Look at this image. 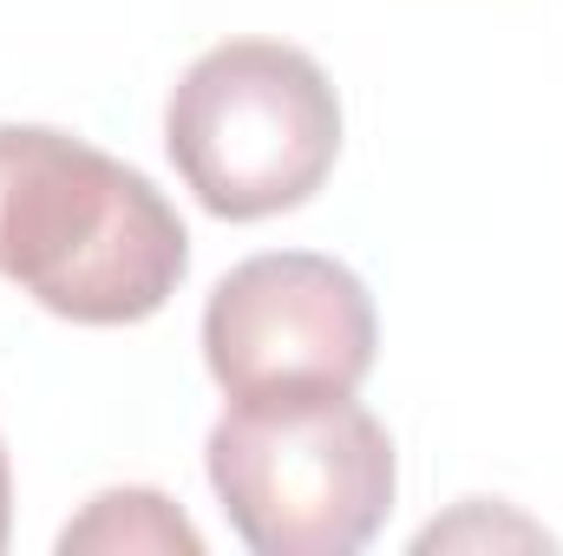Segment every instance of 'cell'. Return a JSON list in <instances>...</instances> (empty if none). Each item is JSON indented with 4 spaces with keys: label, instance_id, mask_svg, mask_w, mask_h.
Segmentation results:
<instances>
[{
    "label": "cell",
    "instance_id": "obj_1",
    "mask_svg": "<svg viewBox=\"0 0 563 556\" xmlns=\"http://www.w3.org/2000/svg\"><path fill=\"white\" fill-rule=\"evenodd\" d=\"M0 276L59 321L132 327L190 276V236L125 157L53 125H0Z\"/></svg>",
    "mask_w": 563,
    "mask_h": 556
},
{
    "label": "cell",
    "instance_id": "obj_2",
    "mask_svg": "<svg viewBox=\"0 0 563 556\" xmlns=\"http://www.w3.org/2000/svg\"><path fill=\"white\" fill-rule=\"evenodd\" d=\"M210 491L256 556H354L394 511V438L354 393L230 400L210 425Z\"/></svg>",
    "mask_w": 563,
    "mask_h": 556
},
{
    "label": "cell",
    "instance_id": "obj_3",
    "mask_svg": "<svg viewBox=\"0 0 563 556\" xmlns=\"http://www.w3.org/2000/svg\"><path fill=\"white\" fill-rule=\"evenodd\" d=\"M164 151L223 223L301 210L341 157V99L288 40H223L190 59L164 105Z\"/></svg>",
    "mask_w": 563,
    "mask_h": 556
},
{
    "label": "cell",
    "instance_id": "obj_4",
    "mask_svg": "<svg viewBox=\"0 0 563 556\" xmlns=\"http://www.w3.org/2000/svg\"><path fill=\"white\" fill-rule=\"evenodd\" d=\"M380 354L367 281L314 249L236 263L203 301V367L230 400L361 393Z\"/></svg>",
    "mask_w": 563,
    "mask_h": 556
},
{
    "label": "cell",
    "instance_id": "obj_5",
    "mask_svg": "<svg viewBox=\"0 0 563 556\" xmlns=\"http://www.w3.org/2000/svg\"><path fill=\"white\" fill-rule=\"evenodd\" d=\"M59 551H164V556H203V537L197 524L164 498V491H144V485H125V491H99L66 531H59Z\"/></svg>",
    "mask_w": 563,
    "mask_h": 556
},
{
    "label": "cell",
    "instance_id": "obj_6",
    "mask_svg": "<svg viewBox=\"0 0 563 556\" xmlns=\"http://www.w3.org/2000/svg\"><path fill=\"white\" fill-rule=\"evenodd\" d=\"M7 531H13V471H7V445H0V551H7Z\"/></svg>",
    "mask_w": 563,
    "mask_h": 556
}]
</instances>
